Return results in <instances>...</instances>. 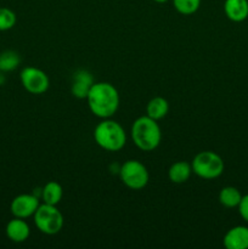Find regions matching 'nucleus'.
Segmentation results:
<instances>
[{
  "label": "nucleus",
  "mask_w": 248,
  "mask_h": 249,
  "mask_svg": "<svg viewBox=\"0 0 248 249\" xmlns=\"http://www.w3.org/2000/svg\"><path fill=\"white\" fill-rule=\"evenodd\" d=\"M175 10L181 15H192L201 6V0H173Z\"/></svg>",
  "instance_id": "18"
},
{
  "label": "nucleus",
  "mask_w": 248,
  "mask_h": 249,
  "mask_svg": "<svg viewBox=\"0 0 248 249\" xmlns=\"http://www.w3.org/2000/svg\"><path fill=\"white\" fill-rule=\"evenodd\" d=\"M224 12L232 22H243L248 17V0H225Z\"/></svg>",
  "instance_id": "12"
},
{
  "label": "nucleus",
  "mask_w": 248,
  "mask_h": 249,
  "mask_svg": "<svg viewBox=\"0 0 248 249\" xmlns=\"http://www.w3.org/2000/svg\"><path fill=\"white\" fill-rule=\"evenodd\" d=\"M40 206L38 197L31 194H22L15 197L10 204V211L15 218L27 219L33 216Z\"/></svg>",
  "instance_id": "8"
},
{
  "label": "nucleus",
  "mask_w": 248,
  "mask_h": 249,
  "mask_svg": "<svg viewBox=\"0 0 248 249\" xmlns=\"http://www.w3.org/2000/svg\"><path fill=\"white\" fill-rule=\"evenodd\" d=\"M88 106L94 116L101 119L111 118L119 107L118 90L106 82H97L90 88L87 96Z\"/></svg>",
  "instance_id": "1"
},
{
  "label": "nucleus",
  "mask_w": 248,
  "mask_h": 249,
  "mask_svg": "<svg viewBox=\"0 0 248 249\" xmlns=\"http://www.w3.org/2000/svg\"><path fill=\"white\" fill-rule=\"evenodd\" d=\"M192 173L206 180L216 179L224 173V160L213 151H202L195 156L191 163Z\"/></svg>",
  "instance_id": "4"
},
{
  "label": "nucleus",
  "mask_w": 248,
  "mask_h": 249,
  "mask_svg": "<svg viewBox=\"0 0 248 249\" xmlns=\"http://www.w3.org/2000/svg\"><path fill=\"white\" fill-rule=\"evenodd\" d=\"M63 196L62 186L57 181H49L41 190V198L44 203L57 206Z\"/></svg>",
  "instance_id": "15"
},
{
  "label": "nucleus",
  "mask_w": 248,
  "mask_h": 249,
  "mask_svg": "<svg viewBox=\"0 0 248 249\" xmlns=\"http://www.w3.org/2000/svg\"><path fill=\"white\" fill-rule=\"evenodd\" d=\"M33 218L36 229L45 235H56L63 228L62 213L53 204H40Z\"/></svg>",
  "instance_id": "5"
},
{
  "label": "nucleus",
  "mask_w": 248,
  "mask_h": 249,
  "mask_svg": "<svg viewBox=\"0 0 248 249\" xmlns=\"http://www.w3.org/2000/svg\"><path fill=\"white\" fill-rule=\"evenodd\" d=\"M6 236L10 241L16 243H22L28 240L31 235V228L24 219L14 218L6 225Z\"/></svg>",
  "instance_id": "11"
},
{
  "label": "nucleus",
  "mask_w": 248,
  "mask_h": 249,
  "mask_svg": "<svg viewBox=\"0 0 248 249\" xmlns=\"http://www.w3.org/2000/svg\"><path fill=\"white\" fill-rule=\"evenodd\" d=\"M94 83V78H92L91 73L89 71H77L74 73V75H73L72 87H71L72 95L74 97H77V99H87L90 88L92 87Z\"/></svg>",
  "instance_id": "9"
},
{
  "label": "nucleus",
  "mask_w": 248,
  "mask_h": 249,
  "mask_svg": "<svg viewBox=\"0 0 248 249\" xmlns=\"http://www.w3.org/2000/svg\"><path fill=\"white\" fill-rule=\"evenodd\" d=\"M17 22V16L9 7H0V32L14 28Z\"/></svg>",
  "instance_id": "19"
},
{
  "label": "nucleus",
  "mask_w": 248,
  "mask_h": 249,
  "mask_svg": "<svg viewBox=\"0 0 248 249\" xmlns=\"http://www.w3.org/2000/svg\"><path fill=\"white\" fill-rule=\"evenodd\" d=\"M95 142L109 152L121 151L126 143V134L123 126L116 121L106 118L94 129Z\"/></svg>",
  "instance_id": "3"
},
{
  "label": "nucleus",
  "mask_w": 248,
  "mask_h": 249,
  "mask_svg": "<svg viewBox=\"0 0 248 249\" xmlns=\"http://www.w3.org/2000/svg\"><path fill=\"white\" fill-rule=\"evenodd\" d=\"M131 139L136 147L145 152H151L159 146L162 140V131L157 121L147 114L139 117L131 126Z\"/></svg>",
  "instance_id": "2"
},
{
  "label": "nucleus",
  "mask_w": 248,
  "mask_h": 249,
  "mask_svg": "<svg viewBox=\"0 0 248 249\" xmlns=\"http://www.w3.org/2000/svg\"><path fill=\"white\" fill-rule=\"evenodd\" d=\"M153 1L158 2V4H164V2H167L168 0H153Z\"/></svg>",
  "instance_id": "22"
},
{
  "label": "nucleus",
  "mask_w": 248,
  "mask_h": 249,
  "mask_svg": "<svg viewBox=\"0 0 248 249\" xmlns=\"http://www.w3.org/2000/svg\"><path fill=\"white\" fill-rule=\"evenodd\" d=\"M169 111V104L167 100L162 96H156L148 101L147 107H146V113L155 121L164 118Z\"/></svg>",
  "instance_id": "14"
},
{
  "label": "nucleus",
  "mask_w": 248,
  "mask_h": 249,
  "mask_svg": "<svg viewBox=\"0 0 248 249\" xmlns=\"http://www.w3.org/2000/svg\"><path fill=\"white\" fill-rule=\"evenodd\" d=\"M223 243L228 249H248V228L243 225L231 228L224 236Z\"/></svg>",
  "instance_id": "10"
},
{
  "label": "nucleus",
  "mask_w": 248,
  "mask_h": 249,
  "mask_svg": "<svg viewBox=\"0 0 248 249\" xmlns=\"http://www.w3.org/2000/svg\"><path fill=\"white\" fill-rule=\"evenodd\" d=\"M242 195L240 190L233 186H226L219 192V202L225 208H236L240 204Z\"/></svg>",
  "instance_id": "16"
},
{
  "label": "nucleus",
  "mask_w": 248,
  "mask_h": 249,
  "mask_svg": "<svg viewBox=\"0 0 248 249\" xmlns=\"http://www.w3.org/2000/svg\"><path fill=\"white\" fill-rule=\"evenodd\" d=\"M237 208H238V213H240L241 218H242L246 223H248V194L245 195V196H242Z\"/></svg>",
  "instance_id": "20"
},
{
  "label": "nucleus",
  "mask_w": 248,
  "mask_h": 249,
  "mask_svg": "<svg viewBox=\"0 0 248 249\" xmlns=\"http://www.w3.org/2000/svg\"><path fill=\"white\" fill-rule=\"evenodd\" d=\"M21 84L29 94L41 95L48 91L50 79L44 71L36 67H24L19 73Z\"/></svg>",
  "instance_id": "7"
},
{
  "label": "nucleus",
  "mask_w": 248,
  "mask_h": 249,
  "mask_svg": "<svg viewBox=\"0 0 248 249\" xmlns=\"http://www.w3.org/2000/svg\"><path fill=\"white\" fill-rule=\"evenodd\" d=\"M5 83V75H4V72H1L0 71V85H2Z\"/></svg>",
  "instance_id": "21"
},
{
  "label": "nucleus",
  "mask_w": 248,
  "mask_h": 249,
  "mask_svg": "<svg viewBox=\"0 0 248 249\" xmlns=\"http://www.w3.org/2000/svg\"><path fill=\"white\" fill-rule=\"evenodd\" d=\"M192 174V167L186 160H179L170 165L168 170V178L173 184H184Z\"/></svg>",
  "instance_id": "13"
},
{
  "label": "nucleus",
  "mask_w": 248,
  "mask_h": 249,
  "mask_svg": "<svg viewBox=\"0 0 248 249\" xmlns=\"http://www.w3.org/2000/svg\"><path fill=\"white\" fill-rule=\"evenodd\" d=\"M21 63V57L14 50H5L0 53V71L1 72H11L16 70Z\"/></svg>",
  "instance_id": "17"
},
{
  "label": "nucleus",
  "mask_w": 248,
  "mask_h": 249,
  "mask_svg": "<svg viewBox=\"0 0 248 249\" xmlns=\"http://www.w3.org/2000/svg\"><path fill=\"white\" fill-rule=\"evenodd\" d=\"M121 181L130 190L143 189L148 184L150 174L145 165L136 160H129L119 169Z\"/></svg>",
  "instance_id": "6"
}]
</instances>
